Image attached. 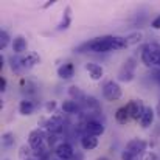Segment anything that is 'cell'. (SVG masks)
I'll return each instance as SVG.
<instances>
[{"label": "cell", "instance_id": "cell-1", "mask_svg": "<svg viewBox=\"0 0 160 160\" xmlns=\"http://www.w3.org/2000/svg\"><path fill=\"white\" fill-rule=\"evenodd\" d=\"M126 38L121 36H101V38H95L86 44H82L81 47H78V53H84V52H92V53H107V52H115V50H121L126 48Z\"/></svg>", "mask_w": 160, "mask_h": 160}, {"label": "cell", "instance_id": "cell-2", "mask_svg": "<svg viewBox=\"0 0 160 160\" xmlns=\"http://www.w3.org/2000/svg\"><path fill=\"white\" fill-rule=\"evenodd\" d=\"M142 62L146 67H160V44L157 42H149L142 48Z\"/></svg>", "mask_w": 160, "mask_h": 160}, {"label": "cell", "instance_id": "cell-3", "mask_svg": "<svg viewBox=\"0 0 160 160\" xmlns=\"http://www.w3.org/2000/svg\"><path fill=\"white\" fill-rule=\"evenodd\" d=\"M121 87H120V84L118 82H115V81H107L106 84L103 86V95H104V98L109 100V101H117V100H120L121 98Z\"/></svg>", "mask_w": 160, "mask_h": 160}, {"label": "cell", "instance_id": "cell-4", "mask_svg": "<svg viewBox=\"0 0 160 160\" xmlns=\"http://www.w3.org/2000/svg\"><path fill=\"white\" fill-rule=\"evenodd\" d=\"M126 107H128L129 117L132 120H140L142 115H143V112H145V109H146V106L143 104L142 100H132V101H129L126 104Z\"/></svg>", "mask_w": 160, "mask_h": 160}, {"label": "cell", "instance_id": "cell-5", "mask_svg": "<svg viewBox=\"0 0 160 160\" xmlns=\"http://www.w3.org/2000/svg\"><path fill=\"white\" fill-rule=\"evenodd\" d=\"M146 148H148V143L142 138H134L131 140L128 145H126V151L132 152L134 156H142L146 152Z\"/></svg>", "mask_w": 160, "mask_h": 160}, {"label": "cell", "instance_id": "cell-6", "mask_svg": "<svg viewBox=\"0 0 160 160\" xmlns=\"http://www.w3.org/2000/svg\"><path fill=\"white\" fill-rule=\"evenodd\" d=\"M54 154H56V157L59 160H70V159H73L75 151H73L72 145H68V143H59L56 146V149H54Z\"/></svg>", "mask_w": 160, "mask_h": 160}, {"label": "cell", "instance_id": "cell-7", "mask_svg": "<svg viewBox=\"0 0 160 160\" xmlns=\"http://www.w3.org/2000/svg\"><path fill=\"white\" fill-rule=\"evenodd\" d=\"M84 129H86V134L95 135V137L104 134V126H103V123H100V121H97V120H89V121L86 123Z\"/></svg>", "mask_w": 160, "mask_h": 160}, {"label": "cell", "instance_id": "cell-8", "mask_svg": "<svg viewBox=\"0 0 160 160\" xmlns=\"http://www.w3.org/2000/svg\"><path fill=\"white\" fill-rule=\"evenodd\" d=\"M28 145L33 149H39L44 145V134H42V131H39V129L31 131L30 135H28Z\"/></svg>", "mask_w": 160, "mask_h": 160}, {"label": "cell", "instance_id": "cell-9", "mask_svg": "<svg viewBox=\"0 0 160 160\" xmlns=\"http://www.w3.org/2000/svg\"><path fill=\"white\" fill-rule=\"evenodd\" d=\"M86 70L89 72V75H90V78L93 81H100L103 78V75H104V68L100 64H95V62H87L86 64Z\"/></svg>", "mask_w": 160, "mask_h": 160}, {"label": "cell", "instance_id": "cell-10", "mask_svg": "<svg viewBox=\"0 0 160 160\" xmlns=\"http://www.w3.org/2000/svg\"><path fill=\"white\" fill-rule=\"evenodd\" d=\"M19 61H20L22 68H31V67H34L36 64H39L41 58H39V54L38 53L31 52V53H27V56H22Z\"/></svg>", "mask_w": 160, "mask_h": 160}, {"label": "cell", "instance_id": "cell-11", "mask_svg": "<svg viewBox=\"0 0 160 160\" xmlns=\"http://www.w3.org/2000/svg\"><path fill=\"white\" fill-rule=\"evenodd\" d=\"M45 128H47V131L52 132V134H59V132L62 131V128H64V123H62V120H61L59 117H52V118L47 120Z\"/></svg>", "mask_w": 160, "mask_h": 160}, {"label": "cell", "instance_id": "cell-12", "mask_svg": "<svg viewBox=\"0 0 160 160\" xmlns=\"http://www.w3.org/2000/svg\"><path fill=\"white\" fill-rule=\"evenodd\" d=\"M81 146H82L84 151H92V149H95L98 146V138L95 135L86 134V135L81 137Z\"/></svg>", "mask_w": 160, "mask_h": 160}, {"label": "cell", "instance_id": "cell-13", "mask_svg": "<svg viewBox=\"0 0 160 160\" xmlns=\"http://www.w3.org/2000/svg\"><path fill=\"white\" fill-rule=\"evenodd\" d=\"M154 118H156V112H154V109L152 107H146L145 109V112H143V115H142V118H140V124H142V128H149L151 124H152V121H154Z\"/></svg>", "mask_w": 160, "mask_h": 160}, {"label": "cell", "instance_id": "cell-14", "mask_svg": "<svg viewBox=\"0 0 160 160\" xmlns=\"http://www.w3.org/2000/svg\"><path fill=\"white\" fill-rule=\"evenodd\" d=\"M73 75H75V67H73L72 62L62 64V65L58 68V76H59L61 79H70Z\"/></svg>", "mask_w": 160, "mask_h": 160}, {"label": "cell", "instance_id": "cell-15", "mask_svg": "<svg viewBox=\"0 0 160 160\" xmlns=\"http://www.w3.org/2000/svg\"><path fill=\"white\" fill-rule=\"evenodd\" d=\"M12 52L16 54H22L27 52V39L23 36H17L12 41Z\"/></svg>", "mask_w": 160, "mask_h": 160}, {"label": "cell", "instance_id": "cell-16", "mask_svg": "<svg viewBox=\"0 0 160 160\" xmlns=\"http://www.w3.org/2000/svg\"><path fill=\"white\" fill-rule=\"evenodd\" d=\"M34 103L33 101H30V100H22L20 101V104H19V112L22 113V115H31L33 112H34Z\"/></svg>", "mask_w": 160, "mask_h": 160}, {"label": "cell", "instance_id": "cell-17", "mask_svg": "<svg viewBox=\"0 0 160 160\" xmlns=\"http://www.w3.org/2000/svg\"><path fill=\"white\" fill-rule=\"evenodd\" d=\"M115 120H117V123H120V124H126V123L131 120L129 112H128V107L126 106L120 107V109L115 112Z\"/></svg>", "mask_w": 160, "mask_h": 160}, {"label": "cell", "instance_id": "cell-18", "mask_svg": "<svg viewBox=\"0 0 160 160\" xmlns=\"http://www.w3.org/2000/svg\"><path fill=\"white\" fill-rule=\"evenodd\" d=\"M142 39H143V33H142V31H132V33H129V34L126 36V44H128V47L137 45Z\"/></svg>", "mask_w": 160, "mask_h": 160}, {"label": "cell", "instance_id": "cell-19", "mask_svg": "<svg viewBox=\"0 0 160 160\" xmlns=\"http://www.w3.org/2000/svg\"><path fill=\"white\" fill-rule=\"evenodd\" d=\"M14 143H16V138H14V134H12V132H5V134L2 135V146H3L5 149L12 148Z\"/></svg>", "mask_w": 160, "mask_h": 160}, {"label": "cell", "instance_id": "cell-20", "mask_svg": "<svg viewBox=\"0 0 160 160\" xmlns=\"http://www.w3.org/2000/svg\"><path fill=\"white\" fill-rule=\"evenodd\" d=\"M132 78H134V72H132V68H129V65L126 64V65L120 70L118 79H120V81H131Z\"/></svg>", "mask_w": 160, "mask_h": 160}, {"label": "cell", "instance_id": "cell-21", "mask_svg": "<svg viewBox=\"0 0 160 160\" xmlns=\"http://www.w3.org/2000/svg\"><path fill=\"white\" fill-rule=\"evenodd\" d=\"M62 110L65 113H75L78 110V103L75 100H65L62 103Z\"/></svg>", "mask_w": 160, "mask_h": 160}, {"label": "cell", "instance_id": "cell-22", "mask_svg": "<svg viewBox=\"0 0 160 160\" xmlns=\"http://www.w3.org/2000/svg\"><path fill=\"white\" fill-rule=\"evenodd\" d=\"M72 9H70V6H67L65 8V14H64V19H62V22L59 23V27H58V30H65V28H68V25H70V22H72Z\"/></svg>", "mask_w": 160, "mask_h": 160}, {"label": "cell", "instance_id": "cell-23", "mask_svg": "<svg viewBox=\"0 0 160 160\" xmlns=\"http://www.w3.org/2000/svg\"><path fill=\"white\" fill-rule=\"evenodd\" d=\"M8 44H9V34L6 31H0V50L6 48Z\"/></svg>", "mask_w": 160, "mask_h": 160}, {"label": "cell", "instance_id": "cell-24", "mask_svg": "<svg viewBox=\"0 0 160 160\" xmlns=\"http://www.w3.org/2000/svg\"><path fill=\"white\" fill-rule=\"evenodd\" d=\"M68 93H70V95L73 97L72 100H75V101H78V98L84 97V95H82V92H81V90H79V89L76 87V86H72V87H70V90H68Z\"/></svg>", "mask_w": 160, "mask_h": 160}, {"label": "cell", "instance_id": "cell-25", "mask_svg": "<svg viewBox=\"0 0 160 160\" xmlns=\"http://www.w3.org/2000/svg\"><path fill=\"white\" fill-rule=\"evenodd\" d=\"M140 160H159V156L154 151H146L145 154H142Z\"/></svg>", "mask_w": 160, "mask_h": 160}, {"label": "cell", "instance_id": "cell-26", "mask_svg": "<svg viewBox=\"0 0 160 160\" xmlns=\"http://www.w3.org/2000/svg\"><path fill=\"white\" fill-rule=\"evenodd\" d=\"M121 159L123 160H138V156H134L132 152H129V151H123V154H121Z\"/></svg>", "mask_w": 160, "mask_h": 160}, {"label": "cell", "instance_id": "cell-27", "mask_svg": "<svg viewBox=\"0 0 160 160\" xmlns=\"http://www.w3.org/2000/svg\"><path fill=\"white\" fill-rule=\"evenodd\" d=\"M151 25H152V28H154V30H160V16H157V17L152 20V23H151Z\"/></svg>", "mask_w": 160, "mask_h": 160}, {"label": "cell", "instance_id": "cell-28", "mask_svg": "<svg viewBox=\"0 0 160 160\" xmlns=\"http://www.w3.org/2000/svg\"><path fill=\"white\" fill-rule=\"evenodd\" d=\"M5 90H6V79L2 78L0 79V92H5Z\"/></svg>", "mask_w": 160, "mask_h": 160}, {"label": "cell", "instance_id": "cell-29", "mask_svg": "<svg viewBox=\"0 0 160 160\" xmlns=\"http://www.w3.org/2000/svg\"><path fill=\"white\" fill-rule=\"evenodd\" d=\"M54 107H56V103H54V101H52V103L47 104V109H48V110H53Z\"/></svg>", "mask_w": 160, "mask_h": 160}, {"label": "cell", "instance_id": "cell-30", "mask_svg": "<svg viewBox=\"0 0 160 160\" xmlns=\"http://www.w3.org/2000/svg\"><path fill=\"white\" fill-rule=\"evenodd\" d=\"M156 112H157V115L160 117V101H159V104H157V109H156Z\"/></svg>", "mask_w": 160, "mask_h": 160}, {"label": "cell", "instance_id": "cell-31", "mask_svg": "<svg viewBox=\"0 0 160 160\" xmlns=\"http://www.w3.org/2000/svg\"><path fill=\"white\" fill-rule=\"evenodd\" d=\"M98 160H107V159L106 157H101V159H98Z\"/></svg>", "mask_w": 160, "mask_h": 160}, {"label": "cell", "instance_id": "cell-32", "mask_svg": "<svg viewBox=\"0 0 160 160\" xmlns=\"http://www.w3.org/2000/svg\"><path fill=\"white\" fill-rule=\"evenodd\" d=\"M25 160H34V159H25Z\"/></svg>", "mask_w": 160, "mask_h": 160}, {"label": "cell", "instance_id": "cell-33", "mask_svg": "<svg viewBox=\"0 0 160 160\" xmlns=\"http://www.w3.org/2000/svg\"><path fill=\"white\" fill-rule=\"evenodd\" d=\"M56 160H59V159H56Z\"/></svg>", "mask_w": 160, "mask_h": 160}]
</instances>
